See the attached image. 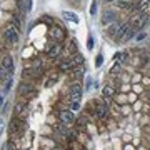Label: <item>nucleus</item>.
Wrapping results in <instances>:
<instances>
[{
	"mask_svg": "<svg viewBox=\"0 0 150 150\" xmlns=\"http://www.w3.org/2000/svg\"><path fill=\"white\" fill-rule=\"evenodd\" d=\"M2 67L5 70L8 75L13 74V70H15V64H13V59H12L10 55H4V59H2Z\"/></svg>",
	"mask_w": 150,
	"mask_h": 150,
	"instance_id": "39448f33",
	"label": "nucleus"
},
{
	"mask_svg": "<svg viewBox=\"0 0 150 150\" xmlns=\"http://www.w3.org/2000/svg\"><path fill=\"white\" fill-rule=\"evenodd\" d=\"M129 23L134 30H140V28L147 23V15H145V13H135V15H132Z\"/></svg>",
	"mask_w": 150,
	"mask_h": 150,
	"instance_id": "f03ea898",
	"label": "nucleus"
},
{
	"mask_svg": "<svg viewBox=\"0 0 150 150\" xmlns=\"http://www.w3.org/2000/svg\"><path fill=\"white\" fill-rule=\"evenodd\" d=\"M118 69H120V67H118V65H115V67L112 69V74H117V72H118Z\"/></svg>",
	"mask_w": 150,
	"mask_h": 150,
	"instance_id": "5701e85b",
	"label": "nucleus"
},
{
	"mask_svg": "<svg viewBox=\"0 0 150 150\" xmlns=\"http://www.w3.org/2000/svg\"><path fill=\"white\" fill-rule=\"evenodd\" d=\"M117 25H115V23H112V25H108L107 27V35L108 37H115V33H117Z\"/></svg>",
	"mask_w": 150,
	"mask_h": 150,
	"instance_id": "4468645a",
	"label": "nucleus"
},
{
	"mask_svg": "<svg viewBox=\"0 0 150 150\" xmlns=\"http://www.w3.org/2000/svg\"><path fill=\"white\" fill-rule=\"evenodd\" d=\"M149 150H150V149H149Z\"/></svg>",
	"mask_w": 150,
	"mask_h": 150,
	"instance_id": "cd10ccee",
	"label": "nucleus"
},
{
	"mask_svg": "<svg viewBox=\"0 0 150 150\" xmlns=\"http://www.w3.org/2000/svg\"><path fill=\"white\" fill-rule=\"evenodd\" d=\"M23 127V120H20V118H12L10 125H8V132L10 134H15V132H18V129H22Z\"/></svg>",
	"mask_w": 150,
	"mask_h": 150,
	"instance_id": "1a4fd4ad",
	"label": "nucleus"
},
{
	"mask_svg": "<svg viewBox=\"0 0 150 150\" xmlns=\"http://www.w3.org/2000/svg\"><path fill=\"white\" fill-rule=\"evenodd\" d=\"M60 50H62V47H60L59 43H54L52 47L47 50V57H50V59H54V57H59Z\"/></svg>",
	"mask_w": 150,
	"mask_h": 150,
	"instance_id": "9b49d317",
	"label": "nucleus"
},
{
	"mask_svg": "<svg viewBox=\"0 0 150 150\" xmlns=\"http://www.w3.org/2000/svg\"><path fill=\"white\" fill-rule=\"evenodd\" d=\"M102 55H98V57H97V65H102Z\"/></svg>",
	"mask_w": 150,
	"mask_h": 150,
	"instance_id": "4be33fe9",
	"label": "nucleus"
},
{
	"mask_svg": "<svg viewBox=\"0 0 150 150\" xmlns=\"http://www.w3.org/2000/svg\"><path fill=\"white\" fill-rule=\"evenodd\" d=\"M70 102H80L82 98V83L80 82H75L70 85Z\"/></svg>",
	"mask_w": 150,
	"mask_h": 150,
	"instance_id": "7ed1b4c3",
	"label": "nucleus"
},
{
	"mask_svg": "<svg viewBox=\"0 0 150 150\" xmlns=\"http://www.w3.org/2000/svg\"><path fill=\"white\" fill-rule=\"evenodd\" d=\"M95 12H97V2H92V7H90V13H92V15H93Z\"/></svg>",
	"mask_w": 150,
	"mask_h": 150,
	"instance_id": "412c9836",
	"label": "nucleus"
},
{
	"mask_svg": "<svg viewBox=\"0 0 150 150\" xmlns=\"http://www.w3.org/2000/svg\"><path fill=\"white\" fill-rule=\"evenodd\" d=\"M125 150H135V149L132 147V145H127V147H125Z\"/></svg>",
	"mask_w": 150,
	"mask_h": 150,
	"instance_id": "393cba45",
	"label": "nucleus"
},
{
	"mask_svg": "<svg viewBox=\"0 0 150 150\" xmlns=\"http://www.w3.org/2000/svg\"><path fill=\"white\" fill-rule=\"evenodd\" d=\"M59 69L62 70V72H70V70L75 69V65H74V62H72V59L69 57V59H65V60H62V62H60Z\"/></svg>",
	"mask_w": 150,
	"mask_h": 150,
	"instance_id": "9d476101",
	"label": "nucleus"
},
{
	"mask_svg": "<svg viewBox=\"0 0 150 150\" xmlns=\"http://www.w3.org/2000/svg\"><path fill=\"white\" fill-rule=\"evenodd\" d=\"M59 118L60 122L65 123V125H70V123L75 122V115L72 110H59Z\"/></svg>",
	"mask_w": 150,
	"mask_h": 150,
	"instance_id": "20e7f679",
	"label": "nucleus"
},
{
	"mask_svg": "<svg viewBox=\"0 0 150 150\" xmlns=\"http://www.w3.org/2000/svg\"><path fill=\"white\" fill-rule=\"evenodd\" d=\"M72 62H74V65L77 67L79 64H82V62H83V55H82V54H75L74 57H72Z\"/></svg>",
	"mask_w": 150,
	"mask_h": 150,
	"instance_id": "dca6fc26",
	"label": "nucleus"
},
{
	"mask_svg": "<svg viewBox=\"0 0 150 150\" xmlns=\"http://www.w3.org/2000/svg\"><path fill=\"white\" fill-rule=\"evenodd\" d=\"M102 95H103V100L108 103L110 102V98L115 97V88H113L112 85H105L103 87V90H102Z\"/></svg>",
	"mask_w": 150,
	"mask_h": 150,
	"instance_id": "6e6552de",
	"label": "nucleus"
},
{
	"mask_svg": "<svg viewBox=\"0 0 150 150\" xmlns=\"http://www.w3.org/2000/svg\"><path fill=\"white\" fill-rule=\"evenodd\" d=\"M105 2H107V4H110V2H113V0H105Z\"/></svg>",
	"mask_w": 150,
	"mask_h": 150,
	"instance_id": "bb28decb",
	"label": "nucleus"
},
{
	"mask_svg": "<svg viewBox=\"0 0 150 150\" xmlns=\"http://www.w3.org/2000/svg\"><path fill=\"white\" fill-rule=\"evenodd\" d=\"M113 20H115V12H113V10H105L102 22H103V23H108V22H113Z\"/></svg>",
	"mask_w": 150,
	"mask_h": 150,
	"instance_id": "f8f14e48",
	"label": "nucleus"
},
{
	"mask_svg": "<svg viewBox=\"0 0 150 150\" xmlns=\"http://www.w3.org/2000/svg\"><path fill=\"white\" fill-rule=\"evenodd\" d=\"M70 149L72 150H82V147L77 144V142H70Z\"/></svg>",
	"mask_w": 150,
	"mask_h": 150,
	"instance_id": "a211bd4d",
	"label": "nucleus"
},
{
	"mask_svg": "<svg viewBox=\"0 0 150 150\" xmlns=\"http://www.w3.org/2000/svg\"><path fill=\"white\" fill-rule=\"evenodd\" d=\"M105 113H107V107L103 103H98L95 107V115L97 117H105Z\"/></svg>",
	"mask_w": 150,
	"mask_h": 150,
	"instance_id": "ddd939ff",
	"label": "nucleus"
},
{
	"mask_svg": "<svg viewBox=\"0 0 150 150\" xmlns=\"http://www.w3.org/2000/svg\"><path fill=\"white\" fill-rule=\"evenodd\" d=\"M7 75H8V74L4 70V67H2V64H0V79H5Z\"/></svg>",
	"mask_w": 150,
	"mask_h": 150,
	"instance_id": "aec40b11",
	"label": "nucleus"
},
{
	"mask_svg": "<svg viewBox=\"0 0 150 150\" xmlns=\"http://www.w3.org/2000/svg\"><path fill=\"white\" fill-rule=\"evenodd\" d=\"M4 105V95H0V107Z\"/></svg>",
	"mask_w": 150,
	"mask_h": 150,
	"instance_id": "a878e982",
	"label": "nucleus"
},
{
	"mask_svg": "<svg viewBox=\"0 0 150 150\" xmlns=\"http://www.w3.org/2000/svg\"><path fill=\"white\" fill-rule=\"evenodd\" d=\"M92 43H93V42H92V37H88V48H92V47H93Z\"/></svg>",
	"mask_w": 150,
	"mask_h": 150,
	"instance_id": "b1692460",
	"label": "nucleus"
},
{
	"mask_svg": "<svg viewBox=\"0 0 150 150\" xmlns=\"http://www.w3.org/2000/svg\"><path fill=\"white\" fill-rule=\"evenodd\" d=\"M130 28V23L129 22H125V23H122L120 27L117 28V33H115V37H113V40L115 42H120L123 37H125V33H127V30Z\"/></svg>",
	"mask_w": 150,
	"mask_h": 150,
	"instance_id": "0eeeda50",
	"label": "nucleus"
},
{
	"mask_svg": "<svg viewBox=\"0 0 150 150\" xmlns=\"http://www.w3.org/2000/svg\"><path fill=\"white\" fill-rule=\"evenodd\" d=\"M118 57V62H127V54L123 52V54H120V55H117Z\"/></svg>",
	"mask_w": 150,
	"mask_h": 150,
	"instance_id": "6ab92c4d",
	"label": "nucleus"
},
{
	"mask_svg": "<svg viewBox=\"0 0 150 150\" xmlns=\"http://www.w3.org/2000/svg\"><path fill=\"white\" fill-rule=\"evenodd\" d=\"M13 115L22 120V118L27 115V103L25 102H17L15 107H13Z\"/></svg>",
	"mask_w": 150,
	"mask_h": 150,
	"instance_id": "423d86ee",
	"label": "nucleus"
},
{
	"mask_svg": "<svg viewBox=\"0 0 150 150\" xmlns=\"http://www.w3.org/2000/svg\"><path fill=\"white\" fill-rule=\"evenodd\" d=\"M64 17H65V18H69V20H72L74 23H79L77 15H75V13H72V12H64Z\"/></svg>",
	"mask_w": 150,
	"mask_h": 150,
	"instance_id": "2eb2a0df",
	"label": "nucleus"
},
{
	"mask_svg": "<svg viewBox=\"0 0 150 150\" xmlns=\"http://www.w3.org/2000/svg\"><path fill=\"white\" fill-rule=\"evenodd\" d=\"M80 108V102H70V110L72 112H77Z\"/></svg>",
	"mask_w": 150,
	"mask_h": 150,
	"instance_id": "f3484780",
	"label": "nucleus"
},
{
	"mask_svg": "<svg viewBox=\"0 0 150 150\" xmlns=\"http://www.w3.org/2000/svg\"><path fill=\"white\" fill-rule=\"evenodd\" d=\"M4 38L8 45H15L18 42V28L15 25H7L4 28Z\"/></svg>",
	"mask_w": 150,
	"mask_h": 150,
	"instance_id": "f257e3e1",
	"label": "nucleus"
}]
</instances>
